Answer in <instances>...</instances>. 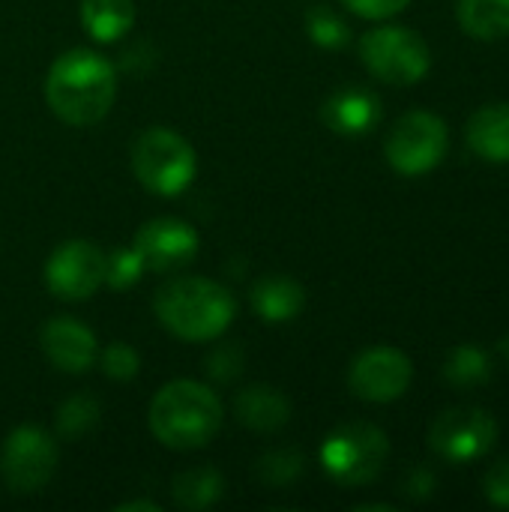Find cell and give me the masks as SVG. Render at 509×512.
Listing matches in <instances>:
<instances>
[{
  "mask_svg": "<svg viewBox=\"0 0 509 512\" xmlns=\"http://www.w3.org/2000/svg\"><path fill=\"white\" fill-rule=\"evenodd\" d=\"M117 96L114 66L90 48L63 51L45 75V102L69 126L99 123Z\"/></svg>",
  "mask_w": 509,
  "mask_h": 512,
  "instance_id": "obj_1",
  "label": "cell"
},
{
  "mask_svg": "<svg viewBox=\"0 0 509 512\" xmlns=\"http://www.w3.org/2000/svg\"><path fill=\"white\" fill-rule=\"evenodd\" d=\"M153 312L171 336L183 342H213L231 327L237 303L231 291L213 279L177 276L156 291Z\"/></svg>",
  "mask_w": 509,
  "mask_h": 512,
  "instance_id": "obj_2",
  "label": "cell"
},
{
  "mask_svg": "<svg viewBox=\"0 0 509 512\" xmlns=\"http://www.w3.org/2000/svg\"><path fill=\"white\" fill-rule=\"evenodd\" d=\"M147 423L162 447L201 450L222 429V402L207 384L171 381L153 396Z\"/></svg>",
  "mask_w": 509,
  "mask_h": 512,
  "instance_id": "obj_3",
  "label": "cell"
},
{
  "mask_svg": "<svg viewBox=\"0 0 509 512\" xmlns=\"http://www.w3.org/2000/svg\"><path fill=\"white\" fill-rule=\"evenodd\" d=\"M132 171L138 183L153 195H180L189 189L198 171L195 147L174 129H144L132 144Z\"/></svg>",
  "mask_w": 509,
  "mask_h": 512,
  "instance_id": "obj_4",
  "label": "cell"
},
{
  "mask_svg": "<svg viewBox=\"0 0 509 512\" xmlns=\"http://www.w3.org/2000/svg\"><path fill=\"white\" fill-rule=\"evenodd\" d=\"M390 456L387 435L372 423H345L321 444V465L339 486H369L381 477Z\"/></svg>",
  "mask_w": 509,
  "mask_h": 512,
  "instance_id": "obj_5",
  "label": "cell"
},
{
  "mask_svg": "<svg viewBox=\"0 0 509 512\" xmlns=\"http://www.w3.org/2000/svg\"><path fill=\"white\" fill-rule=\"evenodd\" d=\"M360 60L378 81L411 87L423 81L432 69L429 42L411 27H375L360 39Z\"/></svg>",
  "mask_w": 509,
  "mask_h": 512,
  "instance_id": "obj_6",
  "label": "cell"
},
{
  "mask_svg": "<svg viewBox=\"0 0 509 512\" xmlns=\"http://www.w3.org/2000/svg\"><path fill=\"white\" fill-rule=\"evenodd\" d=\"M450 147L447 123L432 111H408L402 114L384 144L387 162L402 177H420L441 165Z\"/></svg>",
  "mask_w": 509,
  "mask_h": 512,
  "instance_id": "obj_7",
  "label": "cell"
},
{
  "mask_svg": "<svg viewBox=\"0 0 509 512\" xmlns=\"http://www.w3.org/2000/svg\"><path fill=\"white\" fill-rule=\"evenodd\" d=\"M57 468V444L39 426H18L0 450V477L15 495H36Z\"/></svg>",
  "mask_w": 509,
  "mask_h": 512,
  "instance_id": "obj_8",
  "label": "cell"
},
{
  "mask_svg": "<svg viewBox=\"0 0 509 512\" xmlns=\"http://www.w3.org/2000/svg\"><path fill=\"white\" fill-rule=\"evenodd\" d=\"M498 441V420L486 408H450L438 414L429 429V447L435 456L453 465L483 459Z\"/></svg>",
  "mask_w": 509,
  "mask_h": 512,
  "instance_id": "obj_9",
  "label": "cell"
},
{
  "mask_svg": "<svg viewBox=\"0 0 509 512\" xmlns=\"http://www.w3.org/2000/svg\"><path fill=\"white\" fill-rule=\"evenodd\" d=\"M102 282L105 252H99V246L87 240H66L45 261V288L66 303L93 297Z\"/></svg>",
  "mask_w": 509,
  "mask_h": 512,
  "instance_id": "obj_10",
  "label": "cell"
},
{
  "mask_svg": "<svg viewBox=\"0 0 509 512\" xmlns=\"http://www.w3.org/2000/svg\"><path fill=\"white\" fill-rule=\"evenodd\" d=\"M411 378H414V363L405 351L390 345H375L351 363L348 387L363 402L387 405L408 393Z\"/></svg>",
  "mask_w": 509,
  "mask_h": 512,
  "instance_id": "obj_11",
  "label": "cell"
},
{
  "mask_svg": "<svg viewBox=\"0 0 509 512\" xmlns=\"http://www.w3.org/2000/svg\"><path fill=\"white\" fill-rule=\"evenodd\" d=\"M144 267L153 273H174L180 267H186L189 261H195L198 255V231L183 222V219H150L138 228L135 234V246H132Z\"/></svg>",
  "mask_w": 509,
  "mask_h": 512,
  "instance_id": "obj_12",
  "label": "cell"
},
{
  "mask_svg": "<svg viewBox=\"0 0 509 512\" xmlns=\"http://www.w3.org/2000/svg\"><path fill=\"white\" fill-rule=\"evenodd\" d=\"M39 345L45 360L66 375H84L99 360V342L93 330L75 318H51L39 333Z\"/></svg>",
  "mask_w": 509,
  "mask_h": 512,
  "instance_id": "obj_13",
  "label": "cell"
},
{
  "mask_svg": "<svg viewBox=\"0 0 509 512\" xmlns=\"http://www.w3.org/2000/svg\"><path fill=\"white\" fill-rule=\"evenodd\" d=\"M324 123L336 135H369L381 120V99L366 87H342L324 102Z\"/></svg>",
  "mask_w": 509,
  "mask_h": 512,
  "instance_id": "obj_14",
  "label": "cell"
},
{
  "mask_svg": "<svg viewBox=\"0 0 509 512\" xmlns=\"http://www.w3.org/2000/svg\"><path fill=\"white\" fill-rule=\"evenodd\" d=\"M465 141L468 147L495 165L509 162V102L483 105L480 111L471 114L465 126Z\"/></svg>",
  "mask_w": 509,
  "mask_h": 512,
  "instance_id": "obj_15",
  "label": "cell"
},
{
  "mask_svg": "<svg viewBox=\"0 0 509 512\" xmlns=\"http://www.w3.org/2000/svg\"><path fill=\"white\" fill-rule=\"evenodd\" d=\"M249 300H252V309L258 312V318H264L267 324H285L303 312L306 291L291 276H264L255 282Z\"/></svg>",
  "mask_w": 509,
  "mask_h": 512,
  "instance_id": "obj_16",
  "label": "cell"
},
{
  "mask_svg": "<svg viewBox=\"0 0 509 512\" xmlns=\"http://www.w3.org/2000/svg\"><path fill=\"white\" fill-rule=\"evenodd\" d=\"M234 414L252 432H279L291 417V405L273 387H246L234 399Z\"/></svg>",
  "mask_w": 509,
  "mask_h": 512,
  "instance_id": "obj_17",
  "label": "cell"
},
{
  "mask_svg": "<svg viewBox=\"0 0 509 512\" xmlns=\"http://www.w3.org/2000/svg\"><path fill=\"white\" fill-rule=\"evenodd\" d=\"M135 24L132 0H81V27L96 42H117Z\"/></svg>",
  "mask_w": 509,
  "mask_h": 512,
  "instance_id": "obj_18",
  "label": "cell"
},
{
  "mask_svg": "<svg viewBox=\"0 0 509 512\" xmlns=\"http://www.w3.org/2000/svg\"><path fill=\"white\" fill-rule=\"evenodd\" d=\"M456 18L474 39H501L509 33V0H459Z\"/></svg>",
  "mask_w": 509,
  "mask_h": 512,
  "instance_id": "obj_19",
  "label": "cell"
},
{
  "mask_svg": "<svg viewBox=\"0 0 509 512\" xmlns=\"http://www.w3.org/2000/svg\"><path fill=\"white\" fill-rule=\"evenodd\" d=\"M174 501L183 510H207L222 498V477L213 468H192L174 477L171 483Z\"/></svg>",
  "mask_w": 509,
  "mask_h": 512,
  "instance_id": "obj_20",
  "label": "cell"
},
{
  "mask_svg": "<svg viewBox=\"0 0 509 512\" xmlns=\"http://www.w3.org/2000/svg\"><path fill=\"white\" fill-rule=\"evenodd\" d=\"M492 378L489 354L480 345H456L444 363V381L453 387H480Z\"/></svg>",
  "mask_w": 509,
  "mask_h": 512,
  "instance_id": "obj_21",
  "label": "cell"
},
{
  "mask_svg": "<svg viewBox=\"0 0 509 512\" xmlns=\"http://www.w3.org/2000/svg\"><path fill=\"white\" fill-rule=\"evenodd\" d=\"M306 33L315 45L327 48V51H339L351 42V27L348 21L330 9V6H312L306 12Z\"/></svg>",
  "mask_w": 509,
  "mask_h": 512,
  "instance_id": "obj_22",
  "label": "cell"
},
{
  "mask_svg": "<svg viewBox=\"0 0 509 512\" xmlns=\"http://www.w3.org/2000/svg\"><path fill=\"white\" fill-rule=\"evenodd\" d=\"M96 423H99V402L87 393L66 399L57 411V432L69 441L84 438Z\"/></svg>",
  "mask_w": 509,
  "mask_h": 512,
  "instance_id": "obj_23",
  "label": "cell"
},
{
  "mask_svg": "<svg viewBox=\"0 0 509 512\" xmlns=\"http://www.w3.org/2000/svg\"><path fill=\"white\" fill-rule=\"evenodd\" d=\"M144 273V261L135 249H111L105 255V285L114 291L132 288Z\"/></svg>",
  "mask_w": 509,
  "mask_h": 512,
  "instance_id": "obj_24",
  "label": "cell"
},
{
  "mask_svg": "<svg viewBox=\"0 0 509 512\" xmlns=\"http://www.w3.org/2000/svg\"><path fill=\"white\" fill-rule=\"evenodd\" d=\"M99 363H102V372L111 378V381H132L141 369V357L132 345L126 342H111L102 354H99Z\"/></svg>",
  "mask_w": 509,
  "mask_h": 512,
  "instance_id": "obj_25",
  "label": "cell"
},
{
  "mask_svg": "<svg viewBox=\"0 0 509 512\" xmlns=\"http://www.w3.org/2000/svg\"><path fill=\"white\" fill-rule=\"evenodd\" d=\"M300 471H303V459H300V453H291V450H279V453H270L261 459V477L276 486L297 480Z\"/></svg>",
  "mask_w": 509,
  "mask_h": 512,
  "instance_id": "obj_26",
  "label": "cell"
},
{
  "mask_svg": "<svg viewBox=\"0 0 509 512\" xmlns=\"http://www.w3.org/2000/svg\"><path fill=\"white\" fill-rule=\"evenodd\" d=\"M483 495L489 504L509 510V456L489 468V474L483 480Z\"/></svg>",
  "mask_w": 509,
  "mask_h": 512,
  "instance_id": "obj_27",
  "label": "cell"
},
{
  "mask_svg": "<svg viewBox=\"0 0 509 512\" xmlns=\"http://www.w3.org/2000/svg\"><path fill=\"white\" fill-rule=\"evenodd\" d=\"M411 0H342L345 9H351L354 15L360 18H369V21H384V18H393L396 12H402Z\"/></svg>",
  "mask_w": 509,
  "mask_h": 512,
  "instance_id": "obj_28",
  "label": "cell"
},
{
  "mask_svg": "<svg viewBox=\"0 0 509 512\" xmlns=\"http://www.w3.org/2000/svg\"><path fill=\"white\" fill-rule=\"evenodd\" d=\"M435 486H438V480H435V474L429 471V468H411L408 474H405V480H402V489H405V495L408 498H414V501H429L432 495H435Z\"/></svg>",
  "mask_w": 509,
  "mask_h": 512,
  "instance_id": "obj_29",
  "label": "cell"
},
{
  "mask_svg": "<svg viewBox=\"0 0 509 512\" xmlns=\"http://www.w3.org/2000/svg\"><path fill=\"white\" fill-rule=\"evenodd\" d=\"M117 510H120V512H132V510L159 512V510H162V507H159V504H153V501H126V504H120Z\"/></svg>",
  "mask_w": 509,
  "mask_h": 512,
  "instance_id": "obj_30",
  "label": "cell"
},
{
  "mask_svg": "<svg viewBox=\"0 0 509 512\" xmlns=\"http://www.w3.org/2000/svg\"><path fill=\"white\" fill-rule=\"evenodd\" d=\"M504 354H507V363H509V339H507V345H504Z\"/></svg>",
  "mask_w": 509,
  "mask_h": 512,
  "instance_id": "obj_31",
  "label": "cell"
}]
</instances>
